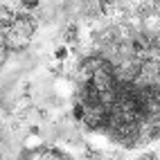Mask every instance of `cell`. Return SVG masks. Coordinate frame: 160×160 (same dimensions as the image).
Wrapping results in <instances>:
<instances>
[{"label":"cell","instance_id":"obj_5","mask_svg":"<svg viewBox=\"0 0 160 160\" xmlns=\"http://www.w3.org/2000/svg\"><path fill=\"white\" fill-rule=\"evenodd\" d=\"M7 52H9V48H7V43H5V38L0 36V66L5 63V59H7Z\"/></svg>","mask_w":160,"mask_h":160},{"label":"cell","instance_id":"obj_4","mask_svg":"<svg viewBox=\"0 0 160 160\" xmlns=\"http://www.w3.org/2000/svg\"><path fill=\"white\" fill-rule=\"evenodd\" d=\"M20 7H23L25 12H34L38 7V0H20Z\"/></svg>","mask_w":160,"mask_h":160},{"label":"cell","instance_id":"obj_3","mask_svg":"<svg viewBox=\"0 0 160 160\" xmlns=\"http://www.w3.org/2000/svg\"><path fill=\"white\" fill-rule=\"evenodd\" d=\"M63 38H66V43H74V41H77V27H74V25H70Z\"/></svg>","mask_w":160,"mask_h":160},{"label":"cell","instance_id":"obj_1","mask_svg":"<svg viewBox=\"0 0 160 160\" xmlns=\"http://www.w3.org/2000/svg\"><path fill=\"white\" fill-rule=\"evenodd\" d=\"M34 32H36V20L29 16V12H18L14 23L9 25V29L2 34L5 43L9 50H23L25 45H29V41L34 38Z\"/></svg>","mask_w":160,"mask_h":160},{"label":"cell","instance_id":"obj_2","mask_svg":"<svg viewBox=\"0 0 160 160\" xmlns=\"http://www.w3.org/2000/svg\"><path fill=\"white\" fill-rule=\"evenodd\" d=\"M99 7L106 16H113L115 12H120V0H99Z\"/></svg>","mask_w":160,"mask_h":160}]
</instances>
